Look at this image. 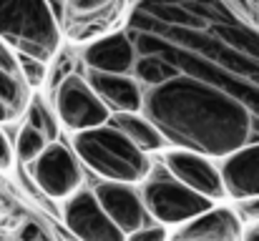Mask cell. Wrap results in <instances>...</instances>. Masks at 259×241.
<instances>
[{
  "instance_id": "1",
  "label": "cell",
  "mask_w": 259,
  "mask_h": 241,
  "mask_svg": "<svg viewBox=\"0 0 259 241\" xmlns=\"http://www.w3.org/2000/svg\"><path fill=\"white\" fill-rule=\"evenodd\" d=\"M123 33L166 143L219 163L259 149L257 0H136Z\"/></svg>"
},
{
  "instance_id": "2",
  "label": "cell",
  "mask_w": 259,
  "mask_h": 241,
  "mask_svg": "<svg viewBox=\"0 0 259 241\" xmlns=\"http://www.w3.org/2000/svg\"><path fill=\"white\" fill-rule=\"evenodd\" d=\"M76 159L83 161L88 168L113 183H139L151 173V161L144 151H139L118 128L101 126L83 133H76L73 141Z\"/></svg>"
},
{
  "instance_id": "3",
  "label": "cell",
  "mask_w": 259,
  "mask_h": 241,
  "mask_svg": "<svg viewBox=\"0 0 259 241\" xmlns=\"http://www.w3.org/2000/svg\"><path fill=\"white\" fill-rule=\"evenodd\" d=\"M0 40L18 56L48 63L61 48V25L46 0H0Z\"/></svg>"
},
{
  "instance_id": "4",
  "label": "cell",
  "mask_w": 259,
  "mask_h": 241,
  "mask_svg": "<svg viewBox=\"0 0 259 241\" xmlns=\"http://www.w3.org/2000/svg\"><path fill=\"white\" fill-rule=\"evenodd\" d=\"M141 201L151 219H156L164 229L166 226H184L199 214L209 211L214 204L169 173L154 176L141 188Z\"/></svg>"
},
{
  "instance_id": "5",
  "label": "cell",
  "mask_w": 259,
  "mask_h": 241,
  "mask_svg": "<svg viewBox=\"0 0 259 241\" xmlns=\"http://www.w3.org/2000/svg\"><path fill=\"white\" fill-rule=\"evenodd\" d=\"M53 98H56L58 118L73 133L101 128L111 121V111L106 108V103L96 95L91 83L78 73H71L61 80L53 88Z\"/></svg>"
},
{
  "instance_id": "6",
  "label": "cell",
  "mask_w": 259,
  "mask_h": 241,
  "mask_svg": "<svg viewBox=\"0 0 259 241\" xmlns=\"http://www.w3.org/2000/svg\"><path fill=\"white\" fill-rule=\"evenodd\" d=\"M30 176L46 196L66 199V201L73 194H78V188L83 183V173H81L76 154L68 146H63L61 141L48 143L46 151L30 163Z\"/></svg>"
},
{
  "instance_id": "7",
  "label": "cell",
  "mask_w": 259,
  "mask_h": 241,
  "mask_svg": "<svg viewBox=\"0 0 259 241\" xmlns=\"http://www.w3.org/2000/svg\"><path fill=\"white\" fill-rule=\"evenodd\" d=\"M164 166L176 181H181L184 186H189L191 191H196L199 196L214 201L227 199V188H224V178L219 171V163L211 159L186 151V149H171L164 154Z\"/></svg>"
},
{
  "instance_id": "8",
  "label": "cell",
  "mask_w": 259,
  "mask_h": 241,
  "mask_svg": "<svg viewBox=\"0 0 259 241\" xmlns=\"http://www.w3.org/2000/svg\"><path fill=\"white\" fill-rule=\"evenodd\" d=\"M63 221L78 241H126L121 229L106 216L93 191L73 194L63 206Z\"/></svg>"
},
{
  "instance_id": "9",
  "label": "cell",
  "mask_w": 259,
  "mask_h": 241,
  "mask_svg": "<svg viewBox=\"0 0 259 241\" xmlns=\"http://www.w3.org/2000/svg\"><path fill=\"white\" fill-rule=\"evenodd\" d=\"M96 201L101 204V209L106 211V216L121 229L123 236L149 226V211L141 201V194L131 186V183H113V181H103L96 186L93 191Z\"/></svg>"
},
{
  "instance_id": "10",
  "label": "cell",
  "mask_w": 259,
  "mask_h": 241,
  "mask_svg": "<svg viewBox=\"0 0 259 241\" xmlns=\"http://www.w3.org/2000/svg\"><path fill=\"white\" fill-rule=\"evenodd\" d=\"M123 0H66V28L73 38H101L121 15Z\"/></svg>"
},
{
  "instance_id": "11",
  "label": "cell",
  "mask_w": 259,
  "mask_h": 241,
  "mask_svg": "<svg viewBox=\"0 0 259 241\" xmlns=\"http://www.w3.org/2000/svg\"><path fill=\"white\" fill-rule=\"evenodd\" d=\"M83 63L88 73H111V76H128L134 66V48L128 35L121 30H111L96 38L83 51Z\"/></svg>"
},
{
  "instance_id": "12",
  "label": "cell",
  "mask_w": 259,
  "mask_h": 241,
  "mask_svg": "<svg viewBox=\"0 0 259 241\" xmlns=\"http://www.w3.org/2000/svg\"><path fill=\"white\" fill-rule=\"evenodd\" d=\"M242 221L237 211L227 206H211L189 224L181 226L176 241H242Z\"/></svg>"
},
{
  "instance_id": "13",
  "label": "cell",
  "mask_w": 259,
  "mask_h": 241,
  "mask_svg": "<svg viewBox=\"0 0 259 241\" xmlns=\"http://www.w3.org/2000/svg\"><path fill=\"white\" fill-rule=\"evenodd\" d=\"M86 80L111 113H141V90L131 76L88 73Z\"/></svg>"
},
{
  "instance_id": "14",
  "label": "cell",
  "mask_w": 259,
  "mask_h": 241,
  "mask_svg": "<svg viewBox=\"0 0 259 241\" xmlns=\"http://www.w3.org/2000/svg\"><path fill=\"white\" fill-rule=\"evenodd\" d=\"M111 126L118 128L139 151L144 154H151V151H159L166 146L161 131L144 116V113H113L111 118Z\"/></svg>"
},
{
  "instance_id": "15",
  "label": "cell",
  "mask_w": 259,
  "mask_h": 241,
  "mask_svg": "<svg viewBox=\"0 0 259 241\" xmlns=\"http://www.w3.org/2000/svg\"><path fill=\"white\" fill-rule=\"evenodd\" d=\"M0 101L10 108L13 118H18L23 111H28L30 103V88L20 73H5L0 71Z\"/></svg>"
},
{
  "instance_id": "16",
  "label": "cell",
  "mask_w": 259,
  "mask_h": 241,
  "mask_svg": "<svg viewBox=\"0 0 259 241\" xmlns=\"http://www.w3.org/2000/svg\"><path fill=\"white\" fill-rule=\"evenodd\" d=\"M25 123L33 126L38 133H43L48 143L58 141V121H56V116L51 113V108L40 98H30V103H28V121Z\"/></svg>"
},
{
  "instance_id": "17",
  "label": "cell",
  "mask_w": 259,
  "mask_h": 241,
  "mask_svg": "<svg viewBox=\"0 0 259 241\" xmlns=\"http://www.w3.org/2000/svg\"><path fill=\"white\" fill-rule=\"evenodd\" d=\"M46 146H48V141H46V136L43 133H38L33 126H23L20 131H18V141H15V156L23 161V163H33V161L38 159L43 151H46Z\"/></svg>"
},
{
  "instance_id": "18",
  "label": "cell",
  "mask_w": 259,
  "mask_h": 241,
  "mask_svg": "<svg viewBox=\"0 0 259 241\" xmlns=\"http://www.w3.org/2000/svg\"><path fill=\"white\" fill-rule=\"evenodd\" d=\"M18 56V53H15ZM18 68H20V76L28 83V88H38L43 85V80L48 76V63H40L35 58H28V56H18Z\"/></svg>"
},
{
  "instance_id": "19",
  "label": "cell",
  "mask_w": 259,
  "mask_h": 241,
  "mask_svg": "<svg viewBox=\"0 0 259 241\" xmlns=\"http://www.w3.org/2000/svg\"><path fill=\"white\" fill-rule=\"evenodd\" d=\"M126 241H166V229L161 224H149V226L128 234Z\"/></svg>"
},
{
  "instance_id": "20",
  "label": "cell",
  "mask_w": 259,
  "mask_h": 241,
  "mask_svg": "<svg viewBox=\"0 0 259 241\" xmlns=\"http://www.w3.org/2000/svg\"><path fill=\"white\" fill-rule=\"evenodd\" d=\"M13 161H15V149L8 141L5 131L0 128V171H10L13 168Z\"/></svg>"
},
{
  "instance_id": "21",
  "label": "cell",
  "mask_w": 259,
  "mask_h": 241,
  "mask_svg": "<svg viewBox=\"0 0 259 241\" xmlns=\"http://www.w3.org/2000/svg\"><path fill=\"white\" fill-rule=\"evenodd\" d=\"M239 206H242V214H244L249 221H257V224H259V196L239 201Z\"/></svg>"
},
{
  "instance_id": "22",
  "label": "cell",
  "mask_w": 259,
  "mask_h": 241,
  "mask_svg": "<svg viewBox=\"0 0 259 241\" xmlns=\"http://www.w3.org/2000/svg\"><path fill=\"white\" fill-rule=\"evenodd\" d=\"M48 8H51V15L56 18V23L61 25L63 18H66V0H46Z\"/></svg>"
},
{
  "instance_id": "23",
  "label": "cell",
  "mask_w": 259,
  "mask_h": 241,
  "mask_svg": "<svg viewBox=\"0 0 259 241\" xmlns=\"http://www.w3.org/2000/svg\"><path fill=\"white\" fill-rule=\"evenodd\" d=\"M20 241H43V234L35 224H25L20 229Z\"/></svg>"
},
{
  "instance_id": "24",
  "label": "cell",
  "mask_w": 259,
  "mask_h": 241,
  "mask_svg": "<svg viewBox=\"0 0 259 241\" xmlns=\"http://www.w3.org/2000/svg\"><path fill=\"white\" fill-rule=\"evenodd\" d=\"M5 121H13V113H10V108L0 101V123H5Z\"/></svg>"
},
{
  "instance_id": "25",
  "label": "cell",
  "mask_w": 259,
  "mask_h": 241,
  "mask_svg": "<svg viewBox=\"0 0 259 241\" xmlns=\"http://www.w3.org/2000/svg\"><path fill=\"white\" fill-rule=\"evenodd\" d=\"M244 241H259V224L247 234V236H244Z\"/></svg>"
}]
</instances>
